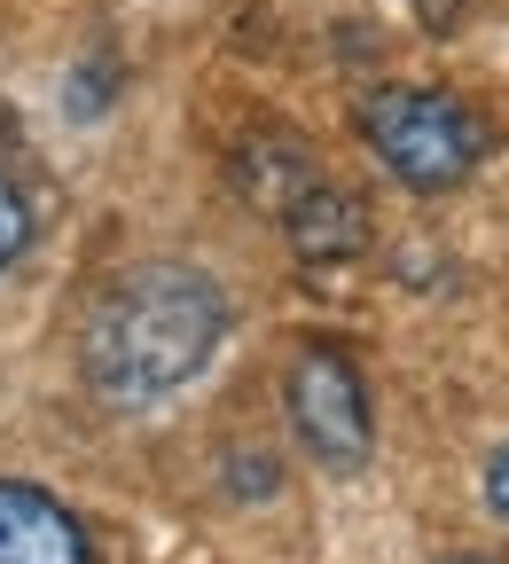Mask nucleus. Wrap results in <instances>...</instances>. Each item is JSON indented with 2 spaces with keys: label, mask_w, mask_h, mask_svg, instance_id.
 Here are the masks:
<instances>
[{
  "label": "nucleus",
  "mask_w": 509,
  "mask_h": 564,
  "mask_svg": "<svg viewBox=\"0 0 509 564\" xmlns=\"http://www.w3.org/2000/svg\"><path fill=\"white\" fill-rule=\"evenodd\" d=\"M0 564H87V533L55 494L0 478Z\"/></svg>",
  "instance_id": "4"
},
{
  "label": "nucleus",
  "mask_w": 509,
  "mask_h": 564,
  "mask_svg": "<svg viewBox=\"0 0 509 564\" xmlns=\"http://www.w3.org/2000/svg\"><path fill=\"white\" fill-rule=\"evenodd\" d=\"M290 423H299L314 463H329V470L369 463V392H360V369L337 345H306L290 361Z\"/></svg>",
  "instance_id": "3"
},
{
  "label": "nucleus",
  "mask_w": 509,
  "mask_h": 564,
  "mask_svg": "<svg viewBox=\"0 0 509 564\" xmlns=\"http://www.w3.org/2000/svg\"><path fill=\"white\" fill-rule=\"evenodd\" d=\"M486 502H494V510L509 518V447H501V455L486 463Z\"/></svg>",
  "instance_id": "8"
},
{
  "label": "nucleus",
  "mask_w": 509,
  "mask_h": 564,
  "mask_svg": "<svg viewBox=\"0 0 509 564\" xmlns=\"http://www.w3.org/2000/svg\"><path fill=\"white\" fill-rule=\"evenodd\" d=\"M228 337V299L196 267H133L118 274L87 322V377L102 400L141 408L181 392Z\"/></svg>",
  "instance_id": "1"
},
{
  "label": "nucleus",
  "mask_w": 509,
  "mask_h": 564,
  "mask_svg": "<svg viewBox=\"0 0 509 564\" xmlns=\"http://www.w3.org/2000/svg\"><path fill=\"white\" fill-rule=\"evenodd\" d=\"M236 181H243V196H251L259 212H274V220H282V212L299 204L322 173H314V158L299 150V141H259V150L236 158Z\"/></svg>",
  "instance_id": "6"
},
{
  "label": "nucleus",
  "mask_w": 509,
  "mask_h": 564,
  "mask_svg": "<svg viewBox=\"0 0 509 564\" xmlns=\"http://www.w3.org/2000/svg\"><path fill=\"white\" fill-rule=\"evenodd\" d=\"M282 236H290V251H299L306 267H337V259H353L360 243H369V212H360V196L314 181L299 204L282 212Z\"/></svg>",
  "instance_id": "5"
},
{
  "label": "nucleus",
  "mask_w": 509,
  "mask_h": 564,
  "mask_svg": "<svg viewBox=\"0 0 509 564\" xmlns=\"http://www.w3.org/2000/svg\"><path fill=\"white\" fill-rule=\"evenodd\" d=\"M24 243H32V204H24V188L9 173H0V267H9Z\"/></svg>",
  "instance_id": "7"
},
{
  "label": "nucleus",
  "mask_w": 509,
  "mask_h": 564,
  "mask_svg": "<svg viewBox=\"0 0 509 564\" xmlns=\"http://www.w3.org/2000/svg\"><path fill=\"white\" fill-rule=\"evenodd\" d=\"M360 133H369V150L385 158V173L400 188H415V196L455 188L478 165V150H486L478 118L455 95H440V87H385V95H369Z\"/></svg>",
  "instance_id": "2"
}]
</instances>
